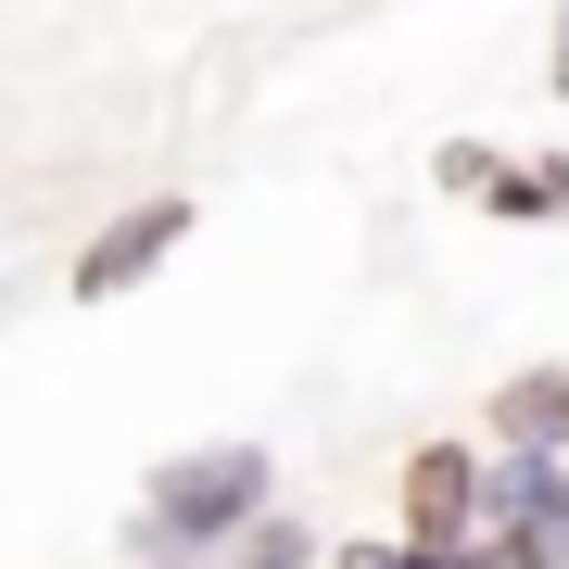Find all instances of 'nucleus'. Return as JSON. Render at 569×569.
Returning a JSON list of instances; mask_svg holds the SVG:
<instances>
[{"label":"nucleus","mask_w":569,"mask_h":569,"mask_svg":"<svg viewBox=\"0 0 569 569\" xmlns=\"http://www.w3.org/2000/svg\"><path fill=\"white\" fill-rule=\"evenodd\" d=\"M545 89L569 102V0H557V26H545Z\"/></svg>","instance_id":"9d476101"},{"label":"nucleus","mask_w":569,"mask_h":569,"mask_svg":"<svg viewBox=\"0 0 569 569\" xmlns=\"http://www.w3.org/2000/svg\"><path fill=\"white\" fill-rule=\"evenodd\" d=\"M493 443L507 456H569V367H507L493 380Z\"/></svg>","instance_id":"39448f33"},{"label":"nucleus","mask_w":569,"mask_h":569,"mask_svg":"<svg viewBox=\"0 0 569 569\" xmlns=\"http://www.w3.org/2000/svg\"><path fill=\"white\" fill-rule=\"evenodd\" d=\"M430 178H443L456 203H493V178H507V152H493V140H443V152H430Z\"/></svg>","instance_id":"6e6552de"},{"label":"nucleus","mask_w":569,"mask_h":569,"mask_svg":"<svg viewBox=\"0 0 569 569\" xmlns=\"http://www.w3.org/2000/svg\"><path fill=\"white\" fill-rule=\"evenodd\" d=\"M493 545L519 569H569V456H507L493 443Z\"/></svg>","instance_id":"20e7f679"},{"label":"nucleus","mask_w":569,"mask_h":569,"mask_svg":"<svg viewBox=\"0 0 569 569\" xmlns=\"http://www.w3.org/2000/svg\"><path fill=\"white\" fill-rule=\"evenodd\" d=\"M203 569H329V545H317V531L279 507V519L253 531V545H228V557H203Z\"/></svg>","instance_id":"0eeeda50"},{"label":"nucleus","mask_w":569,"mask_h":569,"mask_svg":"<svg viewBox=\"0 0 569 569\" xmlns=\"http://www.w3.org/2000/svg\"><path fill=\"white\" fill-rule=\"evenodd\" d=\"M190 241V203L178 190H152V203H127V216H102L77 241V266H63V291H77V305H127V291L140 279H164V253Z\"/></svg>","instance_id":"7ed1b4c3"},{"label":"nucleus","mask_w":569,"mask_h":569,"mask_svg":"<svg viewBox=\"0 0 569 569\" xmlns=\"http://www.w3.org/2000/svg\"><path fill=\"white\" fill-rule=\"evenodd\" d=\"M279 519V456L266 443H178L127 507V569H203Z\"/></svg>","instance_id":"f257e3e1"},{"label":"nucleus","mask_w":569,"mask_h":569,"mask_svg":"<svg viewBox=\"0 0 569 569\" xmlns=\"http://www.w3.org/2000/svg\"><path fill=\"white\" fill-rule=\"evenodd\" d=\"M329 569H443V557L406 545V531H355V545H329Z\"/></svg>","instance_id":"1a4fd4ad"},{"label":"nucleus","mask_w":569,"mask_h":569,"mask_svg":"<svg viewBox=\"0 0 569 569\" xmlns=\"http://www.w3.org/2000/svg\"><path fill=\"white\" fill-rule=\"evenodd\" d=\"M507 228H569V152H507V178H493V203Z\"/></svg>","instance_id":"423d86ee"},{"label":"nucleus","mask_w":569,"mask_h":569,"mask_svg":"<svg viewBox=\"0 0 569 569\" xmlns=\"http://www.w3.org/2000/svg\"><path fill=\"white\" fill-rule=\"evenodd\" d=\"M392 531L406 545H481L493 531V443H406Z\"/></svg>","instance_id":"f03ea898"}]
</instances>
